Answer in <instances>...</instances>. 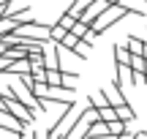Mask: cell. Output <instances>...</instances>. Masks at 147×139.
<instances>
[{"label":"cell","instance_id":"obj_1","mask_svg":"<svg viewBox=\"0 0 147 139\" xmlns=\"http://www.w3.org/2000/svg\"><path fill=\"white\" fill-rule=\"evenodd\" d=\"M0 107H3V109H5V112H8L14 120H19L25 128H27V126H33V120H36V112H30L25 104H19V101H16V98L11 96L8 90H5V87L0 90Z\"/></svg>","mask_w":147,"mask_h":139},{"label":"cell","instance_id":"obj_2","mask_svg":"<svg viewBox=\"0 0 147 139\" xmlns=\"http://www.w3.org/2000/svg\"><path fill=\"white\" fill-rule=\"evenodd\" d=\"M125 16H128V11L123 8V3H112L109 8H106L104 14H101L98 19L93 22V27H90V30H93L95 36H101V33H106L112 25H117L120 19H125Z\"/></svg>","mask_w":147,"mask_h":139},{"label":"cell","instance_id":"obj_3","mask_svg":"<svg viewBox=\"0 0 147 139\" xmlns=\"http://www.w3.org/2000/svg\"><path fill=\"white\" fill-rule=\"evenodd\" d=\"M109 5H112V0H98V3H90V5H87V11L82 14V19H79V22H82V25H87V27H93V22L98 19V16L104 14Z\"/></svg>","mask_w":147,"mask_h":139},{"label":"cell","instance_id":"obj_4","mask_svg":"<svg viewBox=\"0 0 147 139\" xmlns=\"http://www.w3.org/2000/svg\"><path fill=\"white\" fill-rule=\"evenodd\" d=\"M44 68L47 71H60V52H57V44L55 41L44 44Z\"/></svg>","mask_w":147,"mask_h":139},{"label":"cell","instance_id":"obj_5","mask_svg":"<svg viewBox=\"0 0 147 139\" xmlns=\"http://www.w3.org/2000/svg\"><path fill=\"white\" fill-rule=\"evenodd\" d=\"M123 47L128 49V55H139V57H142V52H144V38H139V36H128Z\"/></svg>","mask_w":147,"mask_h":139},{"label":"cell","instance_id":"obj_6","mask_svg":"<svg viewBox=\"0 0 147 139\" xmlns=\"http://www.w3.org/2000/svg\"><path fill=\"white\" fill-rule=\"evenodd\" d=\"M112 55H115V65H128L131 63V55H128V49L123 47V44H117Z\"/></svg>","mask_w":147,"mask_h":139},{"label":"cell","instance_id":"obj_7","mask_svg":"<svg viewBox=\"0 0 147 139\" xmlns=\"http://www.w3.org/2000/svg\"><path fill=\"white\" fill-rule=\"evenodd\" d=\"M128 68H131L134 74H144V71H147V60L139 57V55H131V63H128Z\"/></svg>","mask_w":147,"mask_h":139},{"label":"cell","instance_id":"obj_8","mask_svg":"<svg viewBox=\"0 0 147 139\" xmlns=\"http://www.w3.org/2000/svg\"><path fill=\"white\" fill-rule=\"evenodd\" d=\"M47 85L49 87H63V74L60 71H47Z\"/></svg>","mask_w":147,"mask_h":139},{"label":"cell","instance_id":"obj_9","mask_svg":"<svg viewBox=\"0 0 147 139\" xmlns=\"http://www.w3.org/2000/svg\"><path fill=\"white\" fill-rule=\"evenodd\" d=\"M87 33H90V27H87V25H82V22H76V25L71 27V36H76L79 41H82V38L87 36Z\"/></svg>","mask_w":147,"mask_h":139},{"label":"cell","instance_id":"obj_10","mask_svg":"<svg viewBox=\"0 0 147 139\" xmlns=\"http://www.w3.org/2000/svg\"><path fill=\"white\" fill-rule=\"evenodd\" d=\"M131 74H134V71H131ZM131 82H134V87H142V85H147V76L144 74H134Z\"/></svg>","mask_w":147,"mask_h":139},{"label":"cell","instance_id":"obj_11","mask_svg":"<svg viewBox=\"0 0 147 139\" xmlns=\"http://www.w3.org/2000/svg\"><path fill=\"white\" fill-rule=\"evenodd\" d=\"M82 41H84V44H87V47H95V41H98V36H95V33H93V30H90V33H87V36H84V38H82Z\"/></svg>","mask_w":147,"mask_h":139},{"label":"cell","instance_id":"obj_12","mask_svg":"<svg viewBox=\"0 0 147 139\" xmlns=\"http://www.w3.org/2000/svg\"><path fill=\"white\" fill-rule=\"evenodd\" d=\"M33 139H47V131H30Z\"/></svg>","mask_w":147,"mask_h":139},{"label":"cell","instance_id":"obj_13","mask_svg":"<svg viewBox=\"0 0 147 139\" xmlns=\"http://www.w3.org/2000/svg\"><path fill=\"white\" fill-rule=\"evenodd\" d=\"M5 49H8V47H5V44L0 41V57H3V55H5Z\"/></svg>","mask_w":147,"mask_h":139},{"label":"cell","instance_id":"obj_14","mask_svg":"<svg viewBox=\"0 0 147 139\" xmlns=\"http://www.w3.org/2000/svg\"><path fill=\"white\" fill-rule=\"evenodd\" d=\"M142 57H144V60H147V41H144V52H142Z\"/></svg>","mask_w":147,"mask_h":139}]
</instances>
